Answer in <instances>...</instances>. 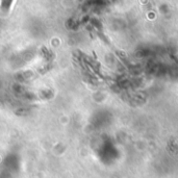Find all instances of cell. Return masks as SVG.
Here are the masks:
<instances>
[{"instance_id": "1", "label": "cell", "mask_w": 178, "mask_h": 178, "mask_svg": "<svg viewBox=\"0 0 178 178\" xmlns=\"http://www.w3.org/2000/svg\"><path fill=\"white\" fill-rule=\"evenodd\" d=\"M11 2H13V0H2L1 2V7H0V10L3 14H7L8 13V11H10L11 8Z\"/></svg>"}]
</instances>
